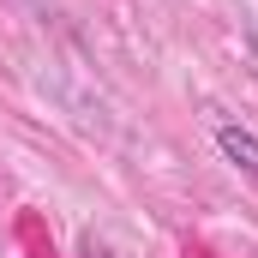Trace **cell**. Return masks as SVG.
<instances>
[{
  "label": "cell",
  "instance_id": "obj_1",
  "mask_svg": "<svg viewBox=\"0 0 258 258\" xmlns=\"http://www.w3.org/2000/svg\"><path fill=\"white\" fill-rule=\"evenodd\" d=\"M216 150H222V156H228L240 174H252V180H258V138H252L246 126H234V120H216Z\"/></svg>",
  "mask_w": 258,
  "mask_h": 258
}]
</instances>
